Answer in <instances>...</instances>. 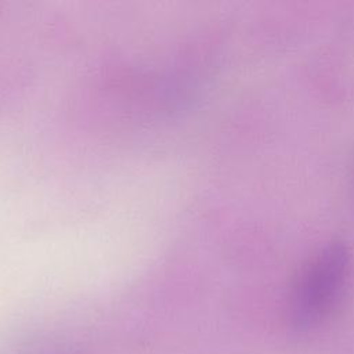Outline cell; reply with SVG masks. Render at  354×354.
I'll use <instances>...</instances> for the list:
<instances>
[{
    "instance_id": "1",
    "label": "cell",
    "mask_w": 354,
    "mask_h": 354,
    "mask_svg": "<svg viewBox=\"0 0 354 354\" xmlns=\"http://www.w3.org/2000/svg\"><path fill=\"white\" fill-rule=\"evenodd\" d=\"M351 281V257L342 243L319 249L303 270L290 301L297 329H311L328 319L343 303Z\"/></svg>"
}]
</instances>
